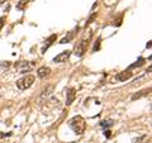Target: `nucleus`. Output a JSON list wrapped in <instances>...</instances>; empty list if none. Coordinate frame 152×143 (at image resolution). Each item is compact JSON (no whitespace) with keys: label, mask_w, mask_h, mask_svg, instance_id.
Here are the masks:
<instances>
[{"label":"nucleus","mask_w":152,"mask_h":143,"mask_svg":"<svg viewBox=\"0 0 152 143\" xmlns=\"http://www.w3.org/2000/svg\"><path fill=\"white\" fill-rule=\"evenodd\" d=\"M69 125H70L71 129L79 136L84 134L85 129H86V122H85V119L83 117H80V115H76V117H74L72 119H71V120L69 122Z\"/></svg>","instance_id":"f257e3e1"},{"label":"nucleus","mask_w":152,"mask_h":143,"mask_svg":"<svg viewBox=\"0 0 152 143\" xmlns=\"http://www.w3.org/2000/svg\"><path fill=\"white\" fill-rule=\"evenodd\" d=\"M34 76L33 75H26V76H23L22 79H19L17 81V88L19 90H27V89H29L33 82H34Z\"/></svg>","instance_id":"f03ea898"},{"label":"nucleus","mask_w":152,"mask_h":143,"mask_svg":"<svg viewBox=\"0 0 152 143\" xmlns=\"http://www.w3.org/2000/svg\"><path fill=\"white\" fill-rule=\"evenodd\" d=\"M90 38H91V34H90L86 39H81L77 43V46L75 47V55L77 57H83L84 53L86 52L88 47H89V43H90Z\"/></svg>","instance_id":"7ed1b4c3"},{"label":"nucleus","mask_w":152,"mask_h":143,"mask_svg":"<svg viewBox=\"0 0 152 143\" xmlns=\"http://www.w3.org/2000/svg\"><path fill=\"white\" fill-rule=\"evenodd\" d=\"M32 67H33V65L29 63L28 61H18V62L14 63V69H15L19 74H24L27 71L32 70Z\"/></svg>","instance_id":"20e7f679"},{"label":"nucleus","mask_w":152,"mask_h":143,"mask_svg":"<svg viewBox=\"0 0 152 143\" xmlns=\"http://www.w3.org/2000/svg\"><path fill=\"white\" fill-rule=\"evenodd\" d=\"M71 56V51H64L61 52V53L57 55L55 58H53V62L55 63H62V62H66Z\"/></svg>","instance_id":"39448f33"},{"label":"nucleus","mask_w":152,"mask_h":143,"mask_svg":"<svg viewBox=\"0 0 152 143\" xmlns=\"http://www.w3.org/2000/svg\"><path fill=\"white\" fill-rule=\"evenodd\" d=\"M53 90H55V86H53V85H50V86H47V88L43 90V91H42L41 96H39V100H38V101L42 103V101H45V100H47V99H48L51 95H52Z\"/></svg>","instance_id":"423d86ee"},{"label":"nucleus","mask_w":152,"mask_h":143,"mask_svg":"<svg viewBox=\"0 0 152 143\" xmlns=\"http://www.w3.org/2000/svg\"><path fill=\"white\" fill-rule=\"evenodd\" d=\"M132 75H133V72L131 70H124V71H122V72H119L117 75V80L118 81H121V82H124V81H127V80H129L131 77H132Z\"/></svg>","instance_id":"0eeeda50"},{"label":"nucleus","mask_w":152,"mask_h":143,"mask_svg":"<svg viewBox=\"0 0 152 143\" xmlns=\"http://www.w3.org/2000/svg\"><path fill=\"white\" fill-rule=\"evenodd\" d=\"M75 99H76V89L70 88L67 93H66V105H71Z\"/></svg>","instance_id":"6e6552de"},{"label":"nucleus","mask_w":152,"mask_h":143,"mask_svg":"<svg viewBox=\"0 0 152 143\" xmlns=\"http://www.w3.org/2000/svg\"><path fill=\"white\" fill-rule=\"evenodd\" d=\"M56 39H57V36H56V34H52V36H50L48 38H47L46 42H45V46L42 47V50H41L42 53H45V52L48 50L52 45H53V42H56Z\"/></svg>","instance_id":"1a4fd4ad"},{"label":"nucleus","mask_w":152,"mask_h":143,"mask_svg":"<svg viewBox=\"0 0 152 143\" xmlns=\"http://www.w3.org/2000/svg\"><path fill=\"white\" fill-rule=\"evenodd\" d=\"M37 75H38V77H39V79H46V77H48V76L51 75V69H50V67H46V66H42V67L38 69Z\"/></svg>","instance_id":"9d476101"},{"label":"nucleus","mask_w":152,"mask_h":143,"mask_svg":"<svg viewBox=\"0 0 152 143\" xmlns=\"http://www.w3.org/2000/svg\"><path fill=\"white\" fill-rule=\"evenodd\" d=\"M28 4H29V0H20V1H18V4H17V9L18 10H24Z\"/></svg>","instance_id":"9b49d317"},{"label":"nucleus","mask_w":152,"mask_h":143,"mask_svg":"<svg viewBox=\"0 0 152 143\" xmlns=\"http://www.w3.org/2000/svg\"><path fill=\"white\" fill-rule=\"evenodd\" d=\"M72 38H74V32H70L67 37H65V38H62V39L60 41V43H61V45H65V43H70V42L72 41Z\"/></svg>","instance_id":"f8f14e48"},{"label":"nucleus","mask_w":152,"mask_h":143,"mask_svg":"<svg viewBox=\"0 0 152 143\" xmlns=\"http://www.w3.org/2000/svg\"><path fill=\"white\" fill-rule=\"evenodd\" d=\"M150 91H151V89H148V90H142V91H140L138 94H134V95H133L132 100H136V99H140L141 96H145V95H147Z\"/></svg>","instance_id":"ddd939ff"},{"label":"nucleus","mask_w":152,"mask_h":143,"mask_svg":"<svg viewBox=\"0 0 152 143\" xmlns=\"http://www.w3.org/2000/svg\"><path fill=\"white\" fill-rule=\"evenodd\" d=\"M147 142H150V137L147 134H143V136H141L140 138H137L134 143H147Z\"/></svg>","instance_id":"4468645a"},{"label":"nucleus","mask_w":152,"mask_h":143,"mask_svg":"<svg viewBox=\"0 0 152 143\" xmlns=\"http://www.w3.org/2000/svg\"><path fill=\"white\" fill-rule=\"evenodd\" d=\"M143 62H145V58H142V57H140V58H138V61H137L136 63L131 65V66H129V69H128V70H131V69H134V67H140V66H142V65H143Z\"/></svg>","instance_id":"2eb2a0df"},{"label":"nucleus","mask_w":152,"mask_h":143,"mask_svg":"<svg viewBox=\"0 0 152 143\" xmlns=\"http://www.w3.org/2000/svg\"><path fill=\"white\" fill-rule=\"evenodd\" d=\"M0 67L8 70L9 67H10V62H9V61H3V62H0Z\"/></svg>","instance_id":"dca6fc26"},{"label":"nucleus","mask_w":152,"mask_h":143,"mask_svg":"<svg viewBox=\"0 0 152 143\" xmlns=\"http://www.w3.org/2000/svg\"><path fill=\"white\" fill-rule=\"evenodd\" d=\"M100 41H102L100 38H98V41L95 42V45H94V50H93L94 52H96V51H98L99 48H100Z\"/></svg>","instance_id":"f3484780"},{"label":"nucleus","mask_w":152,"mask_h":143,"mask_svg":"<svg viewBox=\"0 0 152 143\" xmlns=\"http://www.w3.org/2000/svg\"><path fill=\"white\" fill-rule=\"evenodd\" d=\"M94 18H96V13H94V14H93V15H91V17H90V18L88 19V22H86V24H85V27H88V26L90 24V23H93V20H94Z\"/></svg>","instance_id":"a211bd4d"},{"label":"nucleus","mask_w":152,"mask_h":143,"mask_svg":"<svg viewBox=\"0 0 152 143\" xmlns=\"http://www.w3.org/2000/svg\"><path fill=\"white\" fill-rule=\"evenodd\" d=\"M110 125H113V120H105V122H102V127H110Z\"/></svg>","instance_id":"6ab92c4d"},{"label":"nucleus","mask_w":152,"mask_h":143,"mask_svg":"<svg viewBox=\"0 0 152 143\" xmlns=\"http://www.w3.org/2000/svg\"><path fill=\"white\" fill-rule=\"evenodd\" d=\"M4 23H5V18H4V17H1V18H0V31L3 29V27H4Z\"/></svg>","instance_id":"aec40b11"},{"label":"nucleus","mask_w":152,"mask_h":143,"mask_svg":"<svg viewBox=\"0 0 152 143\" xmlns=\"http://www.w3.org/2000/svg\"><path fill=\"white\" fill-rule=\"evenodd\" d=\"M104 136H105L107 138H109V137H110V131H105V132H104Z\"/></svg>","instance_id":"412c9836"},{"label":"nucleus","mask_w":152,"mask_h":143,"mask_svg":"<svg viewBox=\"0 0 152 143\" xmlns=\"http://www.w3.org/2000/svg\"><path fill=\"white\" fill-rule=\"evenodd\" d=\"M4 137H5V133H1V132H0V139H1V138H4Z\"/></svg>","instance_id":"4be33fe9"},{"label":"nucleus","mask_w":152,"mask_h":143,"mask_svg":"<svg viewBox=\"0 0 152 143\" xmlns=\"http://www.w3.org/2000/svg\"><path fill=\"white\" fill-rule=\"evenodd\" d=\"M5 1H8V0H0V5H3V4L5 3Z\"/></svg>","instance_id":"5701e85b"}]
</instances>
